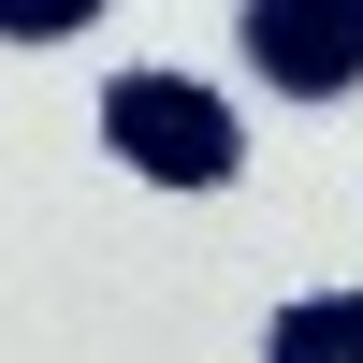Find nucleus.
Returning a JSON list of instances; mask_svg holds the SVG:
<instances>
[{"instance_id": "20e7f679", "label": "nucleus", "mask_w": 363, "mask_h": 363, "mask_svg": "<svg viewBox=\"0 0 363 363\" xmlns=\"http://www.w3.org/2000/svg\"><path fill=\"white\" fill-rule=\"evenodd\" d=\"M102 0H0V44H73Z\"/></svg>"}, {"instance_id": "f03ea898", "label": "nucleus", "mask_w": 363, "mask_h": 363, "mask_svg": "<svg viewBox=\"0 0 363 363\" xmlns=\"http://www.w3.org/2000/svg\"><path fill=\"white\" fill-rule=\"evenodd\" d=\"M262 102H349L363 87V0H247L233 15Z\"/></svg>"}, {"instance_id": "7ed1b4c3", "label": "nucleus", "mask_w": 363, "mask_h": 363, "mask_svg": "<svg viewBox=\"0 0 363 363\" xmlns=\"http://www.w3.org/2000/svg\"><path fill=\"white\" fill-rule=\"evenodd\" d=\"M262 363H363V291H291L262 320Z\"/></svg>"}, {"instance_id": "f257e3e1", "label": "nucleus", "mask_w": 363, "mask_h": 363, "mask_svg": "<svg viewBox=\"0 0 363 363\" xmlns=\"http://www.w3.org/2000/svg\"><path fill=\"white\" fill-rule=\"evenodd\" d=\"M102 145L131 174H160V189H233V174H247V116L203 73H116L102 87Z\"/></svg>"}]
</instances>
